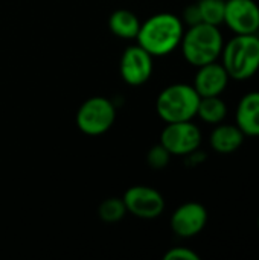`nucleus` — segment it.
<instances>
[{
	"instance_id": "15",
	"label": "nucleus",
	"mask_w": 259,
	"mask_h": 260,
	"mask_svg": "<svg viewBox=\"0 0 259 260\" xmlns=\"http://www.w3.org/2000/svg\"><path fill=\"white\" fill-rule=\"evenodd\" d=\"M197 116L209 125L221 123L227 116V105L220 96L202 98L197 110Z\"/></svg>"
},
{
	"instance_id": "17",
	"label": "nucleus",
	"mask_w": 259,
	"mask_h": 260,
	"mask_svg": "<svg viewBox=\"0 0 259 260\" xmlns=\"http://www.w3.org/2000/svg\"><path fill=\"white\" fill-rule=\"evenodd\" d=\"M197 6L202 15V23L220 26L224 21L226 0H198Z\"/></svg>"
},
{
	"instance_id": "10",
	"label": "nucleus",
	"mask_w": 259,
	"mask_h": 260,
	"mask_svg": "<svg viewBox=\"0 0 259 260\" xmlns=\"http://www.w3.org/2000/svg\"><path fill=\"white\" fill-rule=\"evenodd\" d=\"M224 24L234 34H258L259 5L255 0H226Z\"/></svg>"
},
{
	"instance_id": "18",
	"label": "nucleus",
	"mask_w": 259,
	"mask_h": 260,
	"mask_svg": "<svg viewBox=\"0 0 259 260\" xmlns=\"http://www.w3.org/2000/svg\"><path fill=\"white\" fill-rule=\"evenodd\" d=\"M171 154L168 152V149L157 143L154 146L150 148L148 154H147V163L151 169H156V171H160V169H165L168 165H169V160H171Z\"/></svg>"
},
{
	"instance_id": "19",
	"label": "nucleus",
	"mask_w": 259,
	"mask_h": 260,
	"mask_svg": "<svg viewBox=\"0 0 259 260\" xmlns=\"http://www.w3.org/2000/svg\"><path fill=\"white\" fill-rule=\"evenodd\" d=\"M165 260H200V256L192 251L191 248H186V247H174V248H169L165 256Z\"/></svg>"
},
{
	"instance_id": "9",
	"label": "nucleus",
	"mask_w": 259,
	"mask_h": 260,
	"mask_svg": "<svg viewBox=\"0 0 259 260\" xmlns=\"http://www.w3.org/2000/svg\"><path fill=\"white\" fill-rule=\"evenodd\" d=\"M208 224V210L203 204L189 201L179 206L171 215V230L182 239H189L200 235Z\"/></svg>"
},
{
	"instance_id": "6",
	"label": "nucleus",
	"mask_w": 259,
	"mask_h": 260,
	"mask_svg": "<svg viewBox=\"0 0 259 260\" xmlns=\"http://www.w3.org/2000/svg\"><path fill=\"white\" fill-rule=\"evenodd\" d=\"M203 134L200 128L192 123V120L186 122H174L166 123V126L160 133V145H163L171 155L185 157L192 151L202 146Z\"/></svg>"
},
{
	"instance_id": "8",
	"label": "nucleus",
	"mask_w": 259,
	"mask_h": 260,
	"mask_svg": "<svg viewBox=\"0 0 259 260\" xmlns=\"http://www.w3.org/2000/svg\"><path fill=\"white\" fill-rule=\"evenodd\" d=\"M154 70L153 56L139 44L128 46L119 61V73L125 84L131 87H140L147 84Z\"/></svg>"
},
{
	"instance_id": "11",
	"label": "nucleus",
	"mask_w": 259,
	"mask_h": 260,
	"mask_svg": "<svg viewBox=\"0 0 259 260\" xmlns=\"http://www.w3.org/2000/svg\"><path fill=\"white\" fill-rule=\"evenodd\" d=\"M197 73L194 76L192 87L198 93L200 98H209V96H221L224 90L229 85V75L223 64L214 61L209 64H205L202 67H197Z\"/></svg>"
},
{
	"instance_id": "14",
	"label": "nucleus",
	"mask_w": 259,
	"mask_h": 260,
	"mask_svg": "<svg viewBox=\"0 0 259 260\" xmlns=\"http://www.w3.org/2000/svg\"><path fill=\"white\" fill-rule=\"evenodd\" d=\"M108 29L121 40H134L140 29V20L130 9H116L108 17Z\"/></svg>"
},
{
	"instance_id": "22",
	"label": "nucleus",
	"mask_w": 259,
	"mask_h": 260,
	"mask_svg": "<svg viewBox=\"0 0 259 260\" xmlns=\"http://www.w3.org/2000/svg\"><path fill=\"white\" fill-rule=\"evenodd\" d=\"M258 230H259V216H258Z\"/></svg>"
},
{
	"instance_id": "20",
	"label": "nucleus",
	"mask_w": 259,
	"mask_h": 260,
	"mask_svg": "<svg viewBox=\"0 0 259 260\" xmlns=\"http://www.w3.org/2000/svg\"><path fill=\"white\" fill-rule=\"evenodd\" d=\"M180 18H182L183 24H188V27L202 23V15H200V11H198L197 3H192V5L186 6L185 11H183V15Z\"/></svg>"
},
{
	"instance_id": "21",
	"label": "nucleus",
	"mask_w": 259,
	"mask_h": 260,
	"mask_svg": "<svg viewBox=\"0 0 259 260\" xmlns=\"http://www.w3.org/2000/svg\"><path fill=\"white\" fill-rule=\"evenodd\" d=\"M206 158H208L206 152L200 151V148H198V149L192 151L191 154L185 155V165H186L188 168H197V166L203 165V163L206 161Z\"/></svg>"
},
{
	"instance_id": "1",
	"label": "nucleus",
	"mask_w": 259,
	"mask_h": 260,
	"mask_svg": "<svg viewBox=\"0 0 259 260\" xmlns=\"http://www.w3.org/2000/svg\"><path fill=\"white\" fill-rule=\"evenodd\" d=\"M183 32L185 24L180 17L171 12H159L140 23L136 40L153 58L166 56L180 46Z\"/></svg>"
},
{
	"instance_id": "4",
	"label": "nucleus",
	"mask_w": 259,
	"mask_h": 260,
	"mask_svg": "<svg viewBox=\"0 0 259 260\" xmlns=\"http://www.w3.org/2000/svg\"><path fill=\"white\" fill-rule=\"evenodd\" d=\"M200 96L191 84H171L156 99V113L165 123L186 122L197 116Z\"/></svg>"
},
{
	"instance_id": "5",
	"label": "nucleus",
	"mask_w": 259,
	"mask_h": 260,
	"mask_svg": "<svg viewBox=\"0 0 259 260\" xmlns=\"http://www.w3.org/2000/svg\"><path fill=\"white\" fill-rule=\"evenodd\" d=\"M116 120V105L104 96L89 98L76 111L78 129L90 137H98L111 129Z\"/></svg>"
},
{
	"instance_id": "16",
	"label": "nucleus",
	"mask_w": 259,
	"mask_h": 260,
	"mask_svg": "<svg viewBox=\"0 0 259 260\" xmlns=\"http://www.w3.org/2000/svg\"><path fill=\"white\" fill-rule=\"evenodd\" d=\"M127 215V207L122 198L111 197L104 200L98 207V216L105 224H116L124 219Z\"/></svg>"
},
{
	"instance_id": "3",
	"label": "nucleus",
	"mask_w": 259,
	"mask_h": 260,
	"mask_svg": "<svg viewBox=\"0 0 259 260\" xmlns=\"http://www.w3.org/2000/svg\"><path fill=\"white\" fill-rule=\"evenodd\" d=\"M221 64L231 79L247 81L259 70V37L256 34H235L221 52Z\"/></svg>"
},
{
	"instance_id": "13",
	"label": "nucleus",
	"mask_w": 259,
	"mask_h": 260,
	"mask_svg": "<svg viewBox=\"0 0 259 260\" xmlns=\"http://www.w3.org/2000/svg\"><path fill=\"white\" fill-rule=\"evenodd\" d=\"M244 133L232 123H218L215 125V128L212 129L211 136H209V145L211 148L223 155H229L237 152L243 143H244Z\"/></svg>"
},
{
	"instance_id": "7",
	"label": "nucleus",
	"mask_w": 259,
	"mask_h": 260,
	"mask_svg": "<svg viewBox=\"0 0 259 260\" xmlns=\"http://www.w3.org/2000/svg\"><path fill=\"white\" fill-rule=\"evenodd\" d=\"M122 200L127 207V213L139 219H156L166 207L163 195L157 189L143 184L127 189Z\"/></svg>"
},
{
	"instance_id": "12",
	"label": "nucleus",
	"mask_w": 259,
	"mask_h": 260,
	"mask_svg": "<svg viewBox=\"0 0 259 260\" xmlns=\"http://www.w3.org/2000/svg\"><path fill=\"white\" fill-rule=\"evenodd\" d=\"M235 122L246 137H259V91H250L240 99Z\"/></svg>"
},
{
	"instance_id": "2",
	"label": "nucleus",
	"mask_w": 259,
	"mask_h": 260,
	"mask_svg": "<svg viewBox=\"0 0 259 260\" xmlns=\"http://www.w3.org/2000/svg\"><path fill=\"white\" fill-rule=\"evenodd\" d=\"M224 46L223 34L218 26L198 23L189 26L182 37L180 49L186 62L194 67H202L205 64L214 62L221 56Z\"/></svg>"
}]
</instances>
